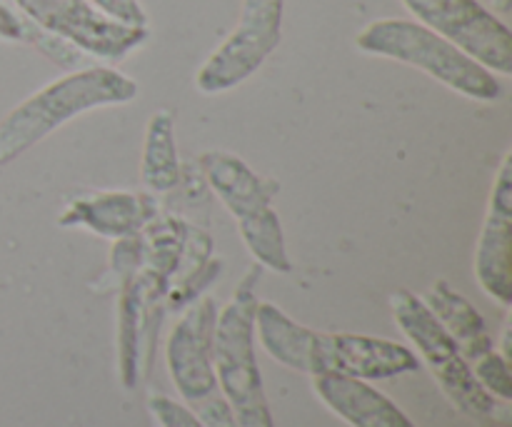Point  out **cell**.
Masks as SVG:
<instances>
[{
  "instance_id": "obj_1",
  "label": "cell",
  "mask_w": 512,
  "mask_h": 427,
  "mask_svg": "<svg viewBox=\"0 0 512 427\" xmlns=\"http://www.w3.org/2000/svg\"><path fill=\"white\" fill-rule=\"evenodd\" d=\"M255 338L265 353L295 373L388 380L418 370V355L385 338L353 333H318L295 323L278 305L255 308Z\"/></svg>"
},
{
  "instance_id": "obj_2",
  "label": "cell",
  "mask_w": 512,
  "mask_h": 427,
  "mask_svg": "<svg viewBox=\"0 0 512 427\" xmlns=\"http://www.w3.org/2000/svg\"><path fill=\"white\" fill-rule=\"evenodd\" d=\"M138 98V83L108 65L80 68L15 105L0 123V168L78 115Z\"/></svg>"
},
{
  "instance_id": "obj_3",
  "label": "cell",
  "mask_w": 512,
  "mask_h": 427,
  "mask_svg": "<svg viewBox=\"0 0 512 427\" xmlns=\"http://www.w3.org/2000/svg\"><path fill=\"white\" fill-rule=\"evenodd\" d=\"M360 53L413 65L445 88L478 103H495L503 85L488 68L435 30L403 18H380L355 35Z\"/></svg>"
},
{
  "instance_id": "obj_4",
  "label": "cell",
  "mask_w": 512,
  "mask_h": 427,
  "mask_svg": "<svg viewBox=\"0 0 512 427\" xmlns=\"http://www.w3.org/2000/svg\"><path fill=\"white\" fill-rule=\"evenodd\" d=\"M263 268L258 263L243 275L233 300L218 313L213 338V370L218 390L228 400L238 427H275L255 360V308Z\"/></svg>"
},
{
  "instance_id": "obj_5",
  "label": "cell",
  "mask_w": 512,
  "mask_h": 427,
  "mask_svg": "<svg viewBox=\"0 0 512 427\" xmlns=\"http://www.w3.org/2000/svg\"><path fill=\"white\" fill-rule=\"evenodd\" d=\"M200 170L208 180L210 190L238 220L240 238L263 270L288 275L293 270L288 248H285L283 225L273 210V198L280 185L275 180L255 173L243 158L233 153L200 155Z\"/></svg>"
},
{
  "instance_id": "obj_6",
  "label": "cell",
  "mask_w": 512,
  "mask_h": 427,
  "mask_svg": "<svg viewBox=\"0 0 512 427\" xmlns=\"http://www.w3.org/2000/svg\"><path fill=\"white\" fill-rule=\"evenodd\" d=\"M390 310H393L400 333L413 343V348L418 350V355L438 380L445 398L455 405V410L468 415L470 420H478V423L495 420L498 400L475 380L468 360L460 355L455 340L440 325V320L430 313L423 298L413 295L410 290H398V293L390 295Z\"/></svg>"
},
{
  "instance_id": "obj_7",
  "label": "cell",
  "mask_w": 512,
  "mask_h": 427,
  "mask_svg": "<svg viewBox=\"0 0 512 427\" xmlns=\"http://www.w3.org/2000/svg\"><path fill=\"white\" fill-rule=\"evenodd\" d=\"M283 8L285 0H243L238 25L200 65L195 88L205 95H220L258 73L280 45Z\"/></svg>"
},
{
  "instance_id": "obj_8",
  "label": "cell",
  "mask_w": 512,
  "mask_h": 427,
  "mask_svg": "<svg viewBox=\"0 0 512 427\" xmlns=\"http://www.w3.org/2000/svg\"><path fill=\"white\" fill-rule=\"evenodd\" d=\"M415 23L435 30L495 75L512 73V33L478 0H400Z\"/></svg>"
},
{
  "instance_id": "obj_9",
  "label": "cell",
  "mask_w": 512,
  "mask_h": 427,
  "mask_svg": "<svg viewBox=\"0 0 512 427\" xmlns=\"http://www.w3.org/2000/svg\"><path fill=\"white\" fill-rule=\"evenodd\" d=\"M20 13L60 35L90 58L115 63L148 43V28H133L100 13L90 0H13Z\"/></svg>"
},
{
  "instance_id": "obj_10",
  "label": "cell",
  "mask_w": 512,
  "mask_h": 427,
  "mask_svg": "<svg viewBox=\"0 0 512 427\" xmlns=\"http://www.w3.org/2000/svg\"><path fill=\"white\" fill-rule=\"evenodd\" d=\"M215 323H218V303L205 295L185 310L165 345L168 373L188 408L220 393L213 370Z\"/></svg>"
},
{
  "instance_id": "obj_11",
  "label": "cell",
  "mask_w": 512,
  "mask_h": 427,
  "mask_svg": "<svg viewBox=\"0 0 512 427\" xmlns=\"http://www.w3.org/2000/svg\"><path fill=\"white\" fill-rule=\"evenodd\" d=\"M475 278L483 293L508 308L512 303V153L495 173L488 213L475 248Z\"/></svg>"
},
{
  "instance_id": "obj_12",
  "label": "cell",
  "mask_w": 512,
  "mask_h": 427,
  "mask_svg": "<svg viewBox=\"0 0 512 427\" xmlns=\"http://www.w3.org/2000/svg\"><path fill=\"white\" fill-rule=\"evenodd\" d=\"M158 218V200L153 195L93 193L80 195L58 215L60 228H83L100 238L120 240L138 235Z\"/></svg>"
},
{
  "instance_id": "obj_13",
  "label": "cell",
  "mask_w": 512,
  "mask_h": 427,
  "mask_svg": "<svg viewBox=\"0 0 512 427\" xmlns=\"http://www.w3.org/2000/svg\"><path fill=\"white\" fill-rule=\"evenodd\" d=\"M313 390L320 403L350 427H415L413 420L368 380L345 375H315Z\"/></svg>"
},
{
  "instance_id": "obj_14",
  "label": "cell",
  "mask_w": 512,
  "mask_h": 427,
  "mask_svg": "<svg viewBox=\"0 0 512 427\" xmlns=\"http://www.w3.org/2000/svg\"><path fill=\"white\" fill-rule=\"evenodd\" d=\"M423 303L428 305L430 313L440 320V325L448 330V335L455 340L460 355L468 360V365H473L475 360L493 353L495 345L488 328H485V320L480 318L478 310H475L453 285H448L445 280H435V283L425 290Z\"/></svg>"
},
{
  "instance_id": "obj_15",
  "label": "cell",
  "mask_w": 512,
  "mask_h": 427,
  "mask_svg": "<svg viewBox=\"0 0 512 427\" xmlns=\"http://www.w3.org/2000/svg\"><path fill=\"white\" fill-rule=\"evenodd\" d=\"M140 268L118 270L120 303H118V370L125 390L138 385L143 368V328H145V295L140 283Z\"/></svg>"
},
{
  "instance_id": "obj_16",
  "label": "cell",
  "mask_w": 512,
  "mask_h": 427,
  "mask_svg": "<svg viewBox=\"0 0 512 427\" xmlns=\"http://www.w3.org/2000/svg\"><path fill=\"white\" fill-rule=\"evenodd\" d=\"M140 180L150 193H170L183 180V168L175 148V118L170 110H158L148 120Z\"/></svg>"
},
{
  "instance_id": "obj_17",
  "label": "cell",
  "mask_w": 512,
  "mask_h": 427,
  "mask_svg": "<svg viewBox=\"0 0 512 427\" xmlns=\"http://www.w3.org/2000/svg\"><path fill=\"white\" fill-rule=\"evenodd\" d=\"M23 43L33 45L38 53H43L45 58L50 60V63H55L58 68L68 70V73L83 68L85 60L90 58V55H85L83 50L75 48L73 43L63 40L60 35L48 33V30H43L40 25H35L33 20H28L25 15H23Z\"/></svg>"
},
{
  "instance_id": "obj_18",
  "label": "cell",
  "mask_w": 512,
  "mask_h": 427,
  "mask_svg": "<svg viewBox=\"0 0 512 427\" xmlns=\"http://www.w3.org/2000/svg\"><path fill=\"white\" fill-rule=\"evenodd\" d=\"M475 380L493 395L498 403L508 405L512 398V378H510V360H505L498 350L488 353L485 358L475 360L470 365Z\"/></svg>"
},
{
  "instance_id": "obj_19",
  "label": "cell",
  "mask_w": 512,
  "mask_h": 427,
  "mask_svg": "<svg viewBox=\"0 0 512 427\" xmlns=\"http://www.w3.org/2000/svg\"><path fill=\"white\" fill-rule=\"evenodd\" d=\"M148 410L160 427H205L188 405L175 403L165 395H150Z\"/></svg>"
},
{
  "instance_id": "obj_20",
  "label": "cell",
  "mask_w": 512,
  "mask_h": 427,
  "mask_svg": "<svg viewBox=\"0 0 512 427\" xmlns=\"http://www.w3.org/2000/svg\"><path fill=\"white\" fill-rule=\"evenodd\" d=\"M90 3L103 15L118 20V23L133 25V28H148V13L143 10L140 0H90Z\"/></svg>"
},
{
  "instance_id": "obj_21",
  "label": "cell",
  "mask_w": 512,
  "mask_h": 427,
  "mask_svg": "<svg viewBox=\"0 0 512 427\" xmlns=\"http://www.w3.org/2000/svg\"><path fill=\"white\" fill-rule=\"evenodd\" d=\"M0 40L23 43V13L0 0Z\"/></svg>"
},
{
  "instance_id": "obj_22",
  "label": "cell",
  "mask_w": 512,
  "mask_h": 427,
  "mask_svg": "<svg viewBox=\"0 0 512 427\" xmlns=\"http://www.w3.org/2000/svg\"><path fill=\"white\" fill-rule=\"evenodd\" d=\"M510 5L512 0H493V8L498 10V13H510Z\"/></svg>"
}]
</instances>
